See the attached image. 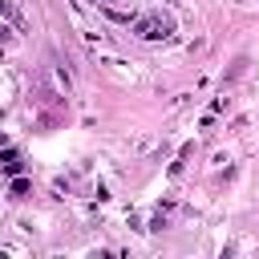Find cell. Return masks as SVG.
I'll list each match as a JSON object with an SVG mask.
<instances>
[{"instance_id":"3","label":"cell","mask_w":259,"mask_h":259,"mask_svg":"<svg viewBox=\"0 0 259 259\" xmlns=\"http://www.w3.org/2000/svg\"><path fill=\"white\" fill-rule=\"evenodd\" d=\"M12 194H16V198H24V194H28V182H24V178H16V182H12Z\"/></svg>"},{"instance_id":"2","label":"cell","mask_w":259,"mask_h":259,"mask_svg":"<svg viewBox=\"0 0 259 259\" xmlns=\"http://www.w3.org/2000/svg\"><path fill=\"white\" fill-rule=\"evenodd\" d=\"M0 166H4V174H20V166H24V162H20V154H16V150H4V154H0Z\"/></svg>"},{"instance_id":"4","label":"cell","mask_w":259,"mask_h":259,"mask_svg":"<svg viewBox=\"0 0 259 259\" xmlns=\"http://www.w3.org/2000/svg\"><path fill=\"white\" fill-rule=\"evenodd\" d=\"M0 32H4V28H0Z\"/></svg>"},{"instance_id":"1","label":"cell","mask_w":259,"mask_h":259,"mask_svg":"<svg viewBox=\"0 0 259 259\" xmlns=\"http://www.w3.org/2000/svg\"><path fill=\"white\" fill-rule=\"evenodd\" d=\"M134 32L146 40H162V36H170V20L166 16H142V20H134Z\"/></svg>"}]
</instances>
